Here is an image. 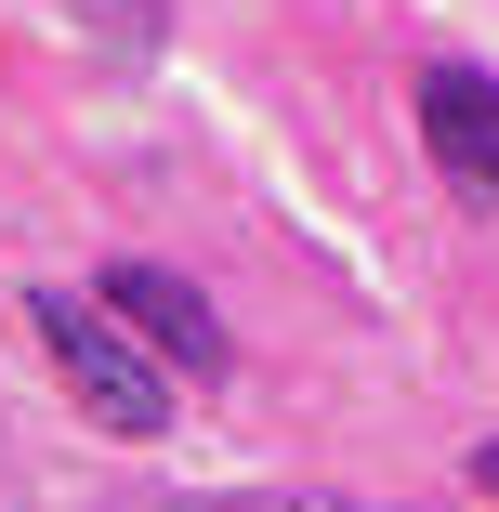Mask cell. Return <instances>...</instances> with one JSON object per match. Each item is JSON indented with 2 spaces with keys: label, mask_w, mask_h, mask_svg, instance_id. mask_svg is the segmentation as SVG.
<instances>
[{
  "label": "cell",
  "mask_w": 499,
  "mask_h": 512,
  "mask_svg": "<svg viewBox=\"0 0 499 512\" xmlns=\"http://www.w3.org/2000/svg\"><path fill=\"white\" fill-rule=\"evenodd\" d=\"M79 14H106V40H119V53H145V40H158V0H79Z\"/></svg>",
  "instance_id": "cell-4"
},
{
  "label": "cell",
  "mask_w": 499,
  "mask_h": 512,
  "mask_svg": "<svg viewBox=\"0 0 499 512\" xmlns=\"http://www.w3.org/2000/svg\"><path fill=\"white\" fill-rule=\"evenodd\" d=\"M421 145H434L447 184L499 197V79H473V66H421Z\"/></svg>",
  "instance_id": "cell-3"
},
{
  "label": "cell",
  "mask_w": 499,
  "mask_h": 512,
  "mask_svg": "<svg viewBox=\"0 0 499 512\" xmlns=\"http://www.w3.org/2000/svg\"><path fill=\"white\" fill-rule=\"evenodd\" d=\"M473 486H486V499H499V447H473Z\"/></svg>",
  "instance_id": "cell-5"
},
{
  "label": "cell",
  "mask_w": 499,
  "mask_h": 512,
  "mask_svg": "<svg viewBox=\"0 0 499 512\" xmlns=\"http://www.w3.org/2000/svg\"><path fill=\"white\" fill-rule=\"evenodd\" d=\"M27 329H40V355L66 368V394H79L106 434H132V447L171 434V381H184V368L119 316L106 289H27Z\"/></svg>",
  "instance_id": "cell-1"
},
{
  "label": "cell",
  "mask_w": 499,
  "mask_h": 512,
  "mask_svg": "<svg viewBox=\"0 0 499 512\" xmlns=\"http://www.w3.org/2000/svg\"><path fill=\"white\" fill-rule=\"evenodd\" d=\"M303 512H355V499H303Z\"/></svg>",
  "instance_id": "cell-6"
},
{
  "label": "cell",
  "mask_w": 499,
  "mask_h": 512,
  "mask_svg": "<svg viewBox=\"0 0 499 512\" xmlns=\"http://www.w3.org/2000/svg\"><path fill=\"white\" fill-rule=\"evenodd\" d=\"M106 302H119V316H132L184 381H224V355H237V342H224V316H211V302H197L171 263H119V276H106Z\"/></svg>",
  "instance_id": "cell-2"
}]
</instances>
